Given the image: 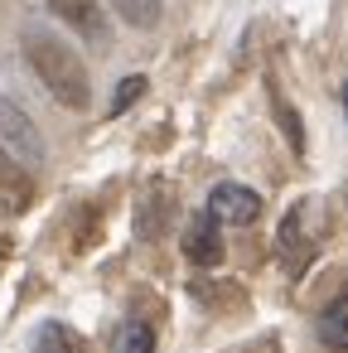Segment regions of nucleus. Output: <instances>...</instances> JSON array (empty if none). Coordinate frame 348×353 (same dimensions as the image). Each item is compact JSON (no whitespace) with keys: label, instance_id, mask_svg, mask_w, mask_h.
I'll return each mask as SVG.
<instances>
[{"label":"nucleus","instance_id":"ddd939ff","mask_svg":"<svg viewBox=\"0 0 348 353\" xmlns=\"http://www.w3.org/2000/svg\"><path fill=\"white\" fill-rule=\"evenodd\" d=\"M276 117H280V126H285V136H290V145H295V150H305V141H300V121H295V112H290L285 102H276Z\"/></svg>","mask_w":348,"mask_h":353},{"label":"nucleus","instance_id":"39448f33","mask_svg":"<svg viewBox=\"0 0 348 353\" xmlns=\"http://www.w3.org/2000/svg\"><path fill=\"white\" fill-rule=\"evenodd\" d=\"M305 213H309V203H295V208L285 213L280 232H276V247H280V261H285V271H300V266H305V256H309V232H305Z\"/></svg>","mask_w":348,"mask_h":353},{"label":"nucleus","instance_id":"7ed1b4c3","mask_svg":"<svg viewBox=\"0 0 348 353\" xmlns=\"http://www.w3.org/2000/svg\"><path fill=\"white\" fill-rule=\"evenodd\" d=\"M208 213H213L218 223H237V228H247V223L261 218V199H256L247 184L223 179V184H213V194H208Z\"/></svg>","mask_w":348,"mask_h":353},{"label":"nucleus","instance_id":"f257e3e1","mask_svg":"<svg viewBox=\"0 0 348 353\" xmlns=\"http://www.w3.org/2000/svg\"><path fill=\"white\" fill-rule=\"evenodd\" d=\"M20 49H25V63L34 68V78L49 88V97L68 112H83L92 102V83H88V68L78 59L73 44H63L54 30H25L20 34Z\"/></svg>","mask_w":348,"mask_h":353},{"label":"nucleus","instance_id":"6e6552de","mask_svg":"<svg viewBox=\"0 0 348 353\" xmlns=\"http://www.w3.org/2000/svg\"><path fill=\"white\" fill-rule=\"evenodd\" d=\"M319 343L334 348V353L348 348V295H338V300L324 305V314H319Z\"/></svg>","mask_w":348,"mask_h":353},{"label":"nucleus","instance_id":"4468645a","mask_svg":"<svg viewBox=\"0 0 348 353\" xmlns=\"http://www.w3.org/2000/svg\"><path fill=\"white\" fill-rule=\"evenodd\" d=\"M343 117H348V83H343Z\"/></svg>","mask_w":348,"mask_h":353},{"label":"nucleus","instance_id":"f03ea898","mask_svg":"<svg viewBox=\"0 0 348 353\" xmlns=\"http://www.w3.org/2000/svg\"><path fill=\"white\" fill-rule=\"evenodd\" d=\"M0 155L20 170H39L44 165V136L30 121V112L10 97H0Z\"/></svg>","mask_w":348,"mask_h":353},{"label":"nucleus","instance_id":"423d86ee","mask_svg":"<svg viewBox=\"0 0 348 353\" xmlns=\"http://www.w3.org/2000/svg\"><path fill=\"white\" fill-rule=\"evenodd\" d=\"M44 6H49L63 25H73L78 34H88V39H107V15H102L97 0H44Z\"/></svg>","mask_w":348,"mask_h":353},{"label":"nucleus","instance_id":"f8f14e48","mask_svg":"<svg viewBox=\"0 0 348 353\" xmlns=\"http://www.w3.org/2000/svg\"><path fill=\"white\" fill-rule=\"evenodd\" d=\"M141 92H145V78L136 73V78H126L121 88H116V97H112V117H121L131 102H141Z\"/></svg>","mask_w":348,"mask_h":353},{"label":"nucleus","instance_id":"1a4fd4ad","mask_svg":"<svg viewBox=\"0 0 348 353\" xmlns=\"http://www.w3.org/2000/svg\"><path fill=\"white\" fill-rule=\"evenodd\" d=\"M34 353H88V343L68 329V324H39V334H34Z\"/></svg>","mask_w":348,"mask_h":353},{"label":"nucleus","instance_id":"0eeeda50","mask_svg":"<svg viewBox=\"0 0 348 353\" xmlns=\"http://www.w3.org/2000/svg\"><path fill=\"white\" fill-rule=\"evenodd\" d=\"M30 199H34L30 170H20V165H10L6 155H0V208H6V213H20V208H30Z\"/></svg>","mask_w":348,"mask_h":353},{"label":"nucleus","instance_id":"9d476101","mask_svg":"<svg viewBox=\"0 0 348 353\" xmlns=\"http://www.w3.org/2000/svg\"><path fill=\"white\" fill-rule=\"evenodd\" d=\"M112 10H116L131 30H155V25H160V15H165L160 0H112Z\"/></svg>","mask_w":348,"mask_h":353},{"label":"nucleus","instance_id":"9b49d317","mask_svg":"<svg viewBox=\"0 0 348 353\" xmlns=\"http://www.w3.org/2000/svg\"><path fill=\"white\" fill-rule=\"evenodd\" d=\"M112 353H155V334H150V324H141V319L121 324V329L112 334Z\"/></svg>","mask_w":348,"mask_h":353},{"label":"nucleus","instance_id":"20e7f679","mask_svg":"<svg viewBox=\"0 0 348 353\" xmlns=\"http://www.w3.org/2000/svg\"><path fill=\"white\" fill-rule=\"evenodd\" d=\"M184 256H189L194 266H218V261H223V232H218V218H213L208 208L189 223V232H184Z\"/></svg>","mask_w":348,"mask_h":353}]
</instances>
